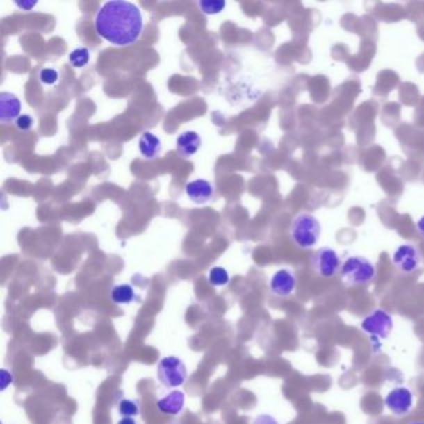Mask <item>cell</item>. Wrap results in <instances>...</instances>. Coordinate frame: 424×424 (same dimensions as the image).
I'll return each mask as SVG.
<instances>
[{"label": "cell", "mask_w": 424, "mask_h": 424, "mask_svg": "<svg viewBox=\"0 0 424 424\" xmlns=\"http://www.w3.org/2000/svg\"><path fill=\"white\" fill-rule=\"evenodd\" d=\"M95 30L104 40L113 45H132L143 30L141 10L130 1H106L96 13Z\"/></svg>", "instance_id": "6da1fadb"}, {"label": "cell", "mask_w": 424, "mask_h": 424, "mask_svg": "<svg viewBox=\"0 0 424 424\" xmlns=\"http://www.w3.org/2000/svg\"><path fill=\"white\" fill-rule=\"evenodd\" d=\"M323 227L313 214L301 212L295 215L290 224V238L295 245L309 250L318 245L321 238Z\"/></svg>", "instance_id": "7a4b0ae2"}, {"label": "cell", "mask_w": 424, "mask_h": 424, "mask_svg": "<svg viewBox=\"0 0 424 424\" xmlns=\"http://www.w3.org/2000/svg\"><path fill=\"white\" fill-rule=\"evenodd\" d=\"M342 282L348 286H361L371 283L376 277V266L362 255H351L342 263Z\"/></svg>", "instance_id": "3957f363"}, {"label": "cell", "mask_w": 424, "mask_h": 424, "mask_svg": "<svg viewBox=\"0 0 424 424\" xmlns=\"http://www.w3.org/2000/svg\"><path fill=\"white\" fill-rule=\"evenodd\" d=\"M157 378L165 389H176L186 382L187 367L182 359L174 356H168L159 361L157 366Z\"/></svg>", "instance_id": "277c9868"}, {"label": "cell", "mask_w": 424, "mask_h": 424, "mask_svg": "<svg viewBox=\"0 0 424 424\" xmlns=\"http://www.w3.org/2000/svg\"><path fill=\"white\" fill-rule=\"evenodd\" d=\"M311 266L318 275L329 279L341 271V258L334 247H320L311 256Z\"/></svg>", "instance_id": "5b68a950"}, {"label": "cell", "mask_w": 424, "mask_h": 424, "mask_svg": "<svg viewBox=\"0 0 424 424\" xmlns=\"http://www.w3.org/2000/svg\"><path fill=\"white\" fill-rule=\"evenodd\" d=\"M361 329L372 339L386 340L393 329V320L389 313L378 309L361 321Z\"/></svg>", "instance_id": "8992f818"}, {"label": "cell", "mask_w": 424, "mask_h": 424, "mask_svg": "<svg viewBox=\"0 0 424 424\" xmlns=\"http://www.w3.org/2000/svg\"><path fill=\"white\" fill-rule=\"evenodd\" d=\"M422 261L418 247L411 243H405L396 247L392 254V263L403 274H412L418 269Z\"/></svg>", "instance_id": "52a82bcc"}, {"label": "cell", "mask_w": 424, "mask_h": 424, "mask_svg": "<svg viewBox=\"0 0 424 424\" xmlns=\"http://www.w3.org/2000/svg\"><path fill=\"white\" fill-rule=\"evenodd\" d=\"M386 407L397 417L405 416L412 409V391L407 387H396L389 391L384 400Z\"/></svg>", "instance_id": "ba28073f"}, {"label": "cell", "mask_w": 424, "mask_h": 424, "mask_svg": "<svg viewBox=\"0 0 424 424\" xmlns=\"http://www.w3.org/2000/svg\"><path fill=\"white\" fill-rule=\"evenodd\" d=\"M296 275L290 269L277 270L270 279V291L279 297H288L296 289Z\"/></svg>", "instance_id": "9c48e42d"}, {"label": "cell", "mask_w": 424, "mask_h": 424, "mask_svg": "<svg viewBox=\"0 0 424 424\" xmlns=\"http://www.w3.org/2000/svg\"><path fill=\"white\" fill-rule=\"evenodd\" d=\"M186 195L195 204L208 203L214 195L212 183L206 179H195L186 184Z\"/></svg>", "instance_id": "30bf717a"}, {"label": "cell", "mask_w": 424, "mask_h": 424, "mask_svg": "<svg viewBox=\"0 0 424 424\" xmlns=\"http://www.w3.org/2000/svg\"><path fill=\"white\" fill-rule=\"evenodd\" d=\"M22 102L12 92L0 94V121L1 124H9L20 116Z\"/></svg>", "instance_id": "8fae6325"}, {"label": "cell", "mask_w": 424, "mask_h": 424, "mask_svg": "<svg viewBox=\"0 0 424 424\" xmlns=\"http://www.w3.org/2000/svg\"><path fill=\"white\" fill-rule=\"evenodd\" d=\"M202 147V137L195 131H186L177 137V151L182 157L195 156Z\"/></svg>", "instance_id": "7c38bea8"}, {"label": "cell", "mask_w": 424, "mask_h": 424, "mask_svg": "<svg viewBox=\"0 0 424 424\" xmlns=\"http://www.w3.org/2000/svg\"><path fill=\"white\" fill-rule=\"evenodd\" d=\"M184 407V393L181 391H173L157 401V408L165 414L176 416L182 412Z\"/></svg>", "instance_id": "4fadbf2b"}, {"label": "cell", "mask_w": 424, "mask_h": 424, "mask_svg": "<svg viewBox=\"0 0 424 424\" xmlns=\"http://www.w3.org/2000/svg\"><path fill=\"white\" fill-rule=\"evenodd\" d=\"M138 148H140V152L145 158L154 159L161 154L162 142L152 132H145L140 137Z\"/></svg>", "instance_id": "5bb4252c"}, {"label": "cell", "mask_w": 424, "mask_h": 424, "mask_svg": "<svg viewBox=\"0 0 424 424\" xmlns=\"http://www.w3.org/2000/svg\"><path fill=\"white\" fill-rule=\"evenodd\" d=\"M111 300L117 305H127L136 300V293L130 284H118L111 290Z\"/></svg>", "instance_id": "9a60e30c"}, {"label": "cell", "mask_w": 424, "mask_h": 424, "mask_svg": "<svg viewBox=\"0 0 424 424\" xmlns=\"http://www.w3.org/2000/svg\"><path fill=\"white\" fill-rule=\"evenodd\" d=\"M69 64L75 69H83L89 64L90 50L88 47H76L69 54Z\"/></svg>", "instance_id": "2e32d148"}, {"label": "cell", "mask_w": 424, "mask_h": 424, "mask_svg": "<svg viewBox=\"0 0 424 424\" xmlns=\"http://www.w3.org/2000/svg\"><path fill=\"white\" fill-rule=\"evenodd\" d=\"M199 9L206 15H215L223 12L225 8V1L223 0H202L198 3Z\"/></svg>", "instance_id": "e0dca14e"}, {"label": "cell", "mask_w": 424, "mask_h": 424, "mask_svg": "<svg viewBox=\"0 0 424 424\" xmlns=\"http://www.w3.org/2000/svg\"><path fill=\"white\" fill-rule=\"evenodd\" d=\"M229 282V274L222 266H214L209 271V283L213 286H224Z\"/></svg>", "instance_id": "ac0fdd59"}, {"label": "cell", "mask_w": 424, "mask_h": 424, "mask_svg": "<svg viewBox=\"0 0 424 424\" xmlns=\"http://www.w3.org/2000/svg\"><path fill=\"white\" fill-rule=\"evenodd\" d=\"M118 413L124 417H131L133 418L138 414V405L132 400H121L118 403Z\"/></svg>", "instance_id": "d6986e66"}, {"label": "cell", "mask_w": 424, "mask_h": 424, "mask_svg": "<svg viewBox=\"0 0 424 424\" xmlns=\"http://www.w3.org/2000/svg\"><path fill=\"white\" fill-rule=\"evenodd\" d=\"M58 79H59V74L55 69L45 67L40 71V81L45 85H54V83H58Z\"/></svg>", "instance_id": "ffe728a7"}, {"label": "cell", "mask_w": 424, "mask_h": 424, "mask_svg": "<svg viewBox=\"0 0 424 424\" xmlns=\"http://www.w3.org/2000/svg\"><path fill=\"white\" fill-rule=\"evenodd\" d=\"M33 124H34V118L29 116V115H20V116L15 120V126H17V129L22 131V132H28V131L31 130Z\"/></svg>", "instance_id": "44dd1931"}, {"label": "cell", "mask_w": 424, "mask_h": 424, "mask_svg": "<svg viewBox=\"0 0 424 424\" xmlns=\"http://www.w3.org/2000/svg\"><path fill=\"white\" fill-rule=\"evenodd\" d=\"M253 424H279V422L270 414H259L254 419Z\"/></svg>", "instance_id": "7402d4cb"}, {"label": "cell", "mask_w": 424, "mask_h": 424, "mask_svg": "<svg viewBox=\"0 0 424 424\" xmlns=\"http://www.w3.org/2000/svg\"><path fill=\"white\" fill-rule=\"evenodd\" d=\"M38 4V1H15V6H19L24 12H29Z\"/></svg>", "instance_id": "603a6c76"}, {"label": "cell", "mask_w": 424, "mask_h": 424, "mask_svg": "<svg viewBox=\"0 0 424 424\" xmlns=\"http://www.w3.org/2000/svg\"><path fill=\"white\" fill-rule=\"evenodd\" d=\"M416 228H417V231H418L419 234L424 238V215L417 220Z\"/></svg>", "instance_id": "cb8c5ba5"}, {"label": "cell", "mask_w": 424, "mask_h": 424, "mask_svg": "<svg viewBox=\"0 0 424 424\" xmlns=\"http://www.w3.org/2000/svg\"><path fill=\"white\" fill-rule=\"evenodd\" d=\"M117 424H137V423H136L135 419L131 418V417H124V418L120 419V421H118Z\"/></svg>", "instance_id": "d4e9b609"}, {"label": "cell", "mask_w": 424, "mask_h": 424, "mask_svg": "<svg viewBox=\"0 0 424 424\" xmlns=\"http://www.w3.org/2000/svg\"><path fill=\"white\" fill-rule=\"evenodd\" d=\"M412 424H424V422H416V423Z\"/></svg>", "instance_id": "484cf974"}]
</instances>
